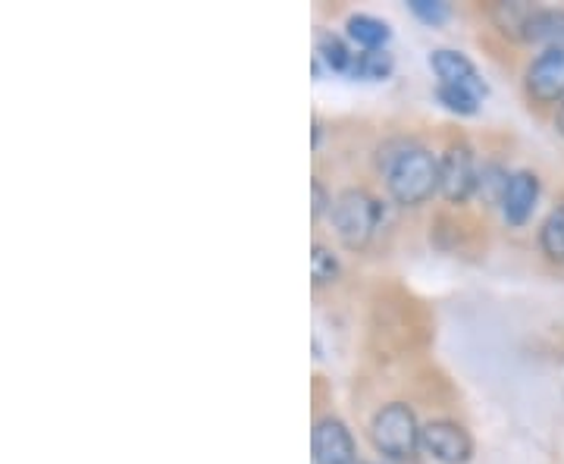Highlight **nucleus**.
Here are the masks:
<instances>
[{
    "label": "nucleus",
    "instance_id": "obj_7",
    "mask_svg": "<svg viewBox=\"0 0 564 464\" xmlns=\"http://www.w3.org/2000/svg\"><path fill=\"white\" fill-rule=\"evenodd\" d=\"M527 91L540 104L564 101V51H543L527 66Z\"/></svg>",
    "mask_w": 564,
    "mask_h": 464
},
{
    "label": "nucleus",
    "instance_id": "obj_8",
    "mask_svg": "<svg viewBox=\"0 0 564 464\" xmlns=\"http://www.w3.org/2000/svg\"><path fill=\"white\" fill-rule=\"evenodd\" d=\"M430 66L440 76V85H452V88L470 91L474 98H486L489 95L484 76L477 73V66L467 61L462 51H433L430 54Z\"/></svg>",
    "mask_w": 564,
    "mask_h": 464
},
{
    "label": "nucleus",
    "instance_id": "obj_2",
    "mask_svg": "<svg viewBox=\"0 0 564 464\" xmlns=\"http://www.w3.org/2000/svg\"><path fill=\"white\" fill-rule=\"evenodd\" d=\"M423 427H417L414 411L402 402L383 404L370 424V440L377 445V452L392 458V462H404L417 452L421 445Z\"/></svg>",
    "mask_w": 564,
    "mask_h": 464
},
{
    "label": "nucleus",
    "instance_id": "obj_12",
    "mask_svg": "<svg viewBox=\"0 0 564 464\" xmlns=\"http://www.w3.org/2000/svg\"><path fill=\"white\" fill-rule=\"evenodd\" d=\"M348 39L358 41L367 51H386V41L392 39V32L383 20L358 13V17H348Z\"/></svg>",
    "mask_w": 564,
    "mask_h": 464
},
{
    "label": "nucleus",
    "instance_id": "obj_11",
    "mask_svg": "<svg viewBox=\"0 0 564 464\" xmlns=\"http://www.w3.org/2000/svg\"><path fill=\"white\" fill-rule=\"evenodd\" d=\"M545 44V51H564V13L562 10H536L527 25V39Z\"/></svg>",
    "mask_w": 564,
    "mask_h": 464
},
{
    "label": "nucleus",
    "instance_id": "obj_3",
    "mask_svg": "<svg viewBox=\"0 0 564 464\" xmlns=\"http://www.w3.org/2000/svg\"><path fill=\"white\" fill-rule=\"evenodd\" d=\"M377 223H380V202H373L361 188H348L333 204V226L345 248L351 251L370 242Z\"/></svg>",
    "mask_w": 564,
    "mask_h": 464
},
{
    "label": "nucleus",
    "instance_id": "obj_19",
    "mask_svg": "<svg viewBox=\"0 0 564 464\" xmlns=\"http://www.w3.org/2000/svg\"><path fill=\"white\" fill-rule=\"evenodd\" d=\"M411 10L426 25H443L448 20V13H452L445 0H411Z\"/></svg>",
    "mask_w": 564,
    "mask_h": 464
},
{
    "label": "nucleus",
    "instance_id": "obj_4",
    "mask_svg": "<svg viewBox=\"0 0 564 464\" xmlns=\"http://www.w3.org/2000/svg\"><path fill=\"white\" fill-rule=\"evenodd\" d=\"M477 176H480V170H477L467 144H455L445 151L443 161H440V192H443L445 202H467L477 192Z\"/></svg>",
    "mask_w": 564,
    "mask_h": 464
},
{
    "label": "nucleus",
    "instance_id": "obj_10",
    "mask_svg": "<svg viewBox=\"0 0 564 464\" xmlns=\"http://www.w3.org/2000/svg\"><path fill=\"white\" fill-rule=\"evenodd\" d=\"M536 17V7L527 0H511V3H496L492 7V22L508 39H527V25Z\"/></svg>",
    "mask_w": 564,
    "mask_h": 464
},
{
    "label": "nucleus",
    "instance_id": "obj_16",
    "mask_svg": "<svg viewBox=\"0 0 564 464\" xmlns=\"http://www.w3.org/2000/svg\"><path fill=\"white\" fill-rule=\"evenodd\" d=\"M508 170L499 166V163H486L484 170H480V176H477V195L484 198L486 204H502L505 202V192H508Z\"/></svg>",
    "mask_w": 564,
    "mask_h": 464
},
{
    "label": "nucleus",
    "instance_id": "obj_18",
    "mask_svg": "<svg viewBox=\"0 0 564 464\" xmlns=\"http://www.w3.org/2000/svg\"><path fill=\"white\" fill-rule=\"evenodd\" d=\"M436 98H440L445 110H452L458 117H474L477 107H480V98H474L470 91H462V88H452V85H440L436 88Z\"/></svg>",
    "mask_w": 564,
    "mask_h": 464
},
{
    "label": "nucleus",
    "instance_id": "obj_13",
    "mask_svg": "<svg viewBox=\"0 0 564 464\" xmlns=\"http://www.w3.org/2000/svg\"><path fill=\"white\" fill-rule=\"evenodd\" d=\"M392 69H395V61L389 51H364V54H355L348 76L364 82H383L392 76Z\"/></svg>",
    "mask_w": 564,
    "mask_h": 464
},
{
    "label": "nucleus",
    "instance_id": "obj_14",
    "mask_svg": "<svg viewBox=\"0 0 564 464\" xmlns=\"http://www.w3.org/2000/svg\"><path fill=\"white\" fill-rule=\"evenodd\" d=\"M317 57L321 63H326L333 73H345L348 76V69H351V63H355V54L345 47V41L339 35H333V32H321L317 35Z\"/></svg>",
    "mask_w": 564,
    "mask_h": 464
},
{
    "label": "nucleus",
    "instance_id": "obj_6",
    "mask_svg": "<svg viewBox=\"0 0 564 464\" xmlns=\"http://www.w3.org/2000/svg\"><path fill=\"white\" fill-rule=\"evenodd\" d=\"M314 464H358V449L339 418H323L311 436Z\"/></svg>",
    "mask_w": 564,
    "mask_h": 464
},
{
    "label": "nucleus",
    "instance_id": "obj_9",
    "mask_svg": "<svg viewBox=\"0 0 564 464\" xmlns=\"http://www.w3.org/2000/svg\"><path fill=\"white\" fill-rule=\"evenodd\" d=\"M540 202V180L536 173L530 170H521V173H511V182H508V192H505V220L511 226H524L533 214V207Z\"/></svg>",
    "mask_w": 564,
    "mask_h": 464
},
{
    "label": "nucleus",
    "instance_id": "obj_15",
    "mask_svg": "<svg viewBox=\"0 0 564 464\" xmlns=\"http://www.w3.org/2000/svg\"><path fill=\"white\" fill-rule=\"evenodd\" d=\"M540 245H543V255L549 261L564 263V204L545 217L543 229H540Z\"/></svg>",
    "mask_w": 564,
    "mask_h": 464
},
{
    "label": "nucleus",
    "instance_id": "obj_5",
    "mask_svg": "<svg viewBox=\"0 0 564 464\" xmlns=\"http://www.w3.org/2000/svg\"><path fill=\"white\" fill-rule=\"evenodd\" d=\"M423 449L443 464H467L474 455V443L467 430L455 421H430L421 433Z\"/></svg>",
    "mask_w": 564,
    "mask_h": 464
},
{
    "label": "nucleus",
    "instance_id": "obj_22",
    "mask_svg": "<svg viewBox=\"0 0 564 464\" xmlns=\"http://www.w3.org/2000/svg\"><path fill=\"white\" fill-rule=\"evenodd\" d=\"M358 464H361V462H358Z\"/></svg>",
    "mask_w": 564,
    "mask_h": 464
},
{
    "label": "nucleus",
    "instance_id": "obj_1",
    "mask_svg": "<svg viewBox=\"0 0 564 464\" xmlns=\"http://www.w3.org/2000/svg\"><path fill=\"white\" fill-rule=\"evenodd\" d=\"M386 182L395 202L404 207H417L426 198H433V192H440V163L433 161L430 151L404 144L386 166Z\"/></svg>",
    "mask_w": 564,
    "mask_h": 464
},
{
    "label": "nucleus",
    "instance_id": "obj_21",
    "mask_svg": "<svg viewBox=\"0 0 564 464\" xmlns=\"http://www.w3.org/2000/svg\"><path fill=\"white\" fill-rule=\"evenodd\" d=\"M558 129H562V136H564V104H562V110H558Z\"/></svg>",
    "mask_w": 564,
    "mask_h": 464
},
{
    "label": "nucleus",
    "instance_id": "obj_17",
    "mask_svg": "<svg viewBox=\"0 0 564 464\" xmlns=\"http://www.w3.org/2000/svg\"><path fill=\"white\" fill-rule=\"evenodd\" d=\"M311 277H314V285H329L339 280V261L326 245H314L311 251Z\"/></svg>",
    "mask_w": 564,
    "mask_h": 464
},
{
    "label": "nucleus",
    "instance_id": "obj_20",
    "mask_svg": "<svg viewBox=\"0 0 564 464\" xmlns=\"http://www.w3.org/2000/svg\"><path fill=\"white\" fill-rule=\"evenodd\" d=\"M311 192H314V204H311V214H314V217H323V214H326V207H333L329 195H326V188H323V182L321 180L311 182Z\"/></svg>",
    "mask_w": 564,
    "mask_h": 464
}]
</instances>
